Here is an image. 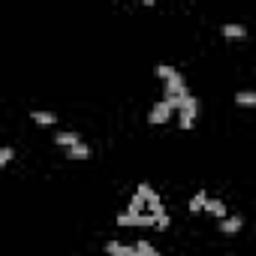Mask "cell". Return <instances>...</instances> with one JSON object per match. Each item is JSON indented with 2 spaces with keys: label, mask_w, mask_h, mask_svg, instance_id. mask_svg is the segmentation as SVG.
I'll list each match as a JSON object with an SVG mask.
<instances>
[{
  "label": "cell",
  "mask_w": 256,
  "mask_h": 256,
  "mask_svg": "<svg viewBox=\"0 0 256 256\" xmlns=\"http://www.w3.org/2000/svg\"><path fill=\"white\" fill-rule=\"evenodd\" d=\"M196 118H199V100L196 96H184L181 108H178V126L181 130H193Z\"/></svg>",
  "instance_id": "cell-1"
},
{
  "label": "cell",
  "mask_w": 256,
  "mask_h": 256,
  "mask_svg": "<svg viewBox=\"0 0 256 256\" xmlns=\"http://www.w3.org/2000/svg\"><path fill=\"white\" fill-rule=\"evenodd\" d=\"M175 112H178V108H175V106H172L169 100H160V102H154V108H151V114H148V120H151L154 126H160V124H169Z\"/></svg>",
  "instance_id": "cell-2"
},
{
  "label": "cell",
  "mask_w": 256,
  "mask_h": 256,
  "mask_svg": "<svg viewBox=\"0 0 256 256\" xmlns=\"http://www.w3.org/2000/svg\"><path fill=\"white\" fill-rule=\"evenodd\" d=\"M184 96H190V90H187V82L178 76V78H172V82H166V88H163V100H184Z\"/></svg>",
  "instance_id": "cell-3"
},
{
  "label": "cell",
  "mask_w": 256,
  "mask_h": 256,
  "mask_svg": "<svg viewBox=\"0 0 256 256\" xmlns=\"http://www.w3.org/2000/svg\"><path fill=\"white\" fill-rule=\"evenodd\" d=\"M54 145H60L64 151H70V148L82 145V139H78V133H72V130H60V133L54 136Z\"/></svg>",
  "instance_id": "cell-4"
},
{
  "label": "cell",
  "mask_w": 256,
  "mask_h": 256,
  "mask_svg": "<svg viewBox=\"0 0 256 256\" xmlns=\"http://www.w3.org/2000/svg\"><path fill=\"white\" fill-rule=\"evenodd\" d=\"M106 253L108 256H136V244H120V241H108L106 244Z\"/></svg>",
  "instance_id": "cell-5"
},
{
  "label": "cell",
  "mask_w": 256,
  "mask_h": 256,
  "mask_svg": "<svg viewBox=\"0 0 256 256\" xmlns=\"http://www.w3.org/2000/svg\"><path fill=\"white\" fill-rule=\"evenodd\" d=\"M241 226H244V217H241V214L220 220V232H223V235H235V232H241Z\"/></svg>",
  "instance_id": "cell-6"
},
{
  "label": "cell",
  "mask_w": 256,
  "mask_h": 256,
  "mask_svg": "<svg viewBox=\"0 0 256 256\" xmlns=\"http://www.w3.org/2000/svg\"><path fill=\"white\" fill-rule=\"evenodd\" d=\"M30 120L40 124V126H54V124H58V114H54V112H34Z\"/></svg>",
  "instance_id": "cell-7"
},
{
  "label": "cell",
  "mask_w": 256,
  "mask_h": 256,
  "mask_svg": "<svg viewBox=\"0 0 256 256\" xmlns=\"http://www.w3.org/2000/svg\"><path fill=\"white\" fill-rule=\"evenodd\" d=\"M205 211H208V214H214V217H220V220H226V217H229V211H226V202H220V199H208Z\"/></svg>",
  "instance_id": "cell-8"
},
{
  "label": "cell",
  "mask_w": 256,
  "mask_h": 256,
  "mask_svg": "<svg viewBox=\"0 0 256 256\" xmlns=\"http://www.w3.org/2000/svg\"><path fill=\"white\" fill-rule=\"evenodd\" d=\"M235 102L241 108H256V90H238L235 94Z\"/></svg>",
  "instance_id": "cell-9"
},
{
  "label": "cell",
  "mask_w": 256,
  "mask_h": 256,
  "mask_svg": "<svg viewBox=\"0 0 256 256\" xmlns=\"http://www.w3.org/2000/svg\"><path fill=\"white\" fill-rule=\"evenodd\" d=\"M223 36L226 40H244L247 36V28L244 24H223Z\"/></svg>",
  "instance_id": "cell-10"
},
{
  "label": "cell",
  "mask_w": 256,
  "mask_h": 256,
  "mask_svg": "<svg viewBox=\"0 0 256 256\" xmlns=\"http://www.w3.org/2000/svg\"><path fill=\"white\" fill-rule=\"evenodd\" d=\"M154 72H157V76H160L163 82H172V78H178V76H181V72H178L175 66H169V64H160V66H157Z\"/></svg>",
  "instance_id": "cell-11"
},
{
  "label": "cell",
  "mask_w": 256,
  "mask_h": 256,
  "mask_svg": "<svg viewBox=\"0 0 256 256\" xmlns=\"http://www.w3.org/2000/svg\"><path fill=\"white\" fill-rule=\"evenodd\" d=\"M66 157H70V160H88V157H90V148H88V145L82 142V145L70 148V151H66Z\"/></svg>",
  "instance_id": "cell-12"
},
{
  "label": "cell",
  "mask_w": 256,
  "mask_h": 256,
  "mask_svg": "<svg viewBox=\"0 0 256 256\" xmlns=\"http://www.w3.org/2000/svg\"><path fill=\"white\" fill-rule=\"evenodd\" d=\"M205 205H208V193L199 190V193L190 199V211H193V214H196V211H205Z\"/></svg>",
  "instance_id": "cell-13"
},
{
  "label": "cell",
  "mask_w": 256,
  "mask_h": 256,
  "mask_svg": "<svg viewBox=\"0 0 256 256\" xmlns=\"http://www.w3.org/2000/svg\"><path fill=\"white\" fill-rule=\"evenodd\" d=\"M136 253H139V256H160L151 241H136Z\"/></svg>",
  "instance_id": "cell-14"
},
{
  "label": "cell",
  "mask_w": 256,
  "mask_h": 256,
  "mask_svg": "<svg viewBox=\"0 0 256 256\" xmlns=\"http://www.w3.org/2000/svg\"><path fill=\"white\" fill-rule=\"evenodd\" d=\"M12 157H16V151H12V148H4V151H0V166H10Z\"/></svg>",
  "instance_id": "cell-15"
},
{
  "label": "cell",
  "mask_w": 256,
  "mask_h": 256,
  "mask_svg": "<svg viewBox=\"0 0 256 256\" xmlns=\"http://www.w3.org/2000/svg\"><path fill=\"white\" fill-rule=\"evenodd\" d=\"M157 229H169V214H166V211L157 214Z\"/></svg>",
  "instance_id": "cell-16"
},
{
  "label": "cell",
  "mask_w": 256,
  "mask_h": 256,
  "mask_svg": "<svg viewBox=\"0 0 256 256\" xmlns=\"http://www.w3.org/2000/svg\"><path fill=\"white\" fill-rule=\"evenodd\" d=\"M136 256H139V253H136Z\"/></svg>",
  "instance_id": "cell-17"
}]
</instances>
